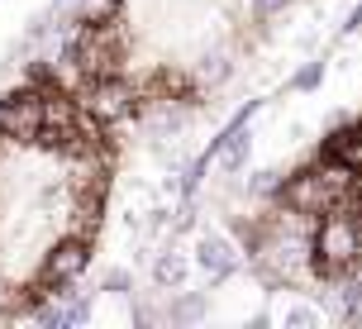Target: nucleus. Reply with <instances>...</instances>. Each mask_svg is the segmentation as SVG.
<instances>
[{
  "mask_svg": "<svg viewBox=\"0 0 362 329\" xmlns=\"http://www.w3.org/2000/svg\"><path fill=\"white\" fill-rule=\"evenodd\" d=\"M119 177V125L57 67L0 96V325L86 272Z\"/></svg>",
  "mask_w": 362,
  "mask_h": 329,
  "instance_id": "nucleus-1",
  "label": "nucleus"
},
{
  "mask_svg": "<svg viewBox=\"0 0 362 329\" xmlns=\"http://www.w3.org/2000/svg\"><path fill=\"white\" fill-rule=\"evenodd\" d=\"M315 0H81L57 72L115 125L210 105Z\"/></svg>",
  "mask_w": 362,
  "mask_h": 329,
  "instance_id": "nucleus-2",
  "label": "nucleus"
},
{
  "mask_svg": "<svg viewBox=\"0 0 362 329\" xmlns=\"http://www.w3.org/2000/svg\"><path fill=\"white\" fill-rule=\"evenodd\" d=\"M238 229L248 253L291 282H362V110L300 153Z\"/></svg>",
  "mask_w": 362,
  "mask_h": 329,
  "instance_id": "nucleus-3",
  "label": "nucleus"
}]
</instances>
